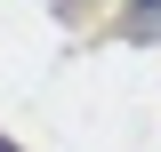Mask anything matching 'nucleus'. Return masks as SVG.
<instances>
[{
  "label": "nucleus",
  "mask_w": 161,
  "mask_h": 152,
  "mask_svg": "<svg viewBox=\"0 0 161 152\" xmlns=\"http://www.w3.org/2000/svg\"><path fill=\"white\" fill-rule=\"evenodd\" d=\"M121 32L129 40H161V0H129L121 8Z\"/></svg>",
  "instance_id": "1"
},
{
  "label": "nucleus",
  "mask_w": 161,
  "mask_h": 152,
  "mask_svg": "<svg viewBox=\"0 0 161 152\" xmlns=\"http://www.w3.org/2000/svg\"><path fill=\"white\" fill-rule=\"evenodd\" d=\"M0 152H16V144H8V136H0Z\"/></svg>",
  "instance_id": "2"
}]
</instances>
